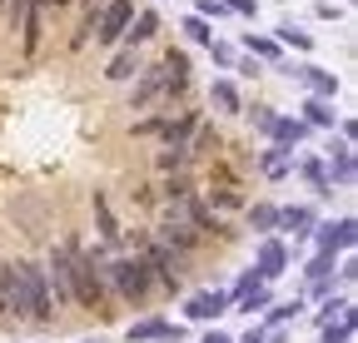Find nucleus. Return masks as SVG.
Returning <instances> with one entry per match:
<instances>
[{
	"label": "nucleus",
	"mask_w": 358,
	"mask_h": 343,
	"mask_svg": "<svg viewBox=\"0 0 358 343\" xmlns=\"http://www.w3.org/2000/svg\"><path fill=\"white\" fill-rule=\"evenodd\" d=\"M0 309L10 319H25V309H20V264H0Z\"/></svg>",
	"instance_id": "obj_5"
},
{
	"label": "nucleus",
	"mask_w": 358,
	"mask_h": 343,
	"mask_svg": "<svg viewBox=\"0 0 358 343\" xmlns=\"http://www.w3.org/2000/svg\"><path fill=\"white\" fill-rule=\"evenodd\" d=\"M179 328H169V323H159V319H150V323H140V328H129V338H174Z\"/></svg>",
	"instance_id": "obj_8"
},
{
	"label": "nucleus",
	"mask_w": 358,
	"mask_h": 343,
	"mask_svg": "<svg viewBox=\"0 0 358 343\" xmlns=\"http://www.w3.org/2000/svg\"><path fill=\"white\" fill-rule=\"evenodd\" d=\"M60 259H65V279H70V298L85 309H100L110 304V284H105V269L95 264V254L80 249V244H60Z\"/></svg>",
	"instance_id": "obj_1"
},
{
	"label": "nucleus",
	"mask_w": 358,
	"mask_h": 343,
	"mask_svg": "<svg viewBox=\"0 0 358 343\" xmlns=\"http://www.w3.org/2000/svg\"><path fill=\"white\" fill-rule=\"evenodd\" d=\"M279 269H284V249H279V244H264V274L274 279Z\"/></svg>",
	"instance_id": "obj_9"
},
{
	"label": "nucleus",
	"mask_w": 358,
	"mask_h": 343,
	"mask_svg": "<svg viewBox=\"0 0 358 343\" xmlns=\"http://www.w3.org/2000/svg\"><path fill=\"white\" fill-rule=\"evenodd\" d=\"M219 314H224V293H194L189 319H219Z\"/></svg>",
	"instance_id": "obj_6"
},
{
	"label": "nucleus",
	"mask_w": 358,
	"mask_h": 343,
	"mask_svg": "<svg viewBox=\"0 0 358 343\" xmlns=\"http://www.w3.org/2000/svg\"><path fill=\"white\" fill-rule=\"evenodd\" d=\"M204 343H229V338H224V333H209V338H204Z\"/></svg>",
	"instance_id": "obj_14"
},
{
	"label": "nucleus",
	"mask_w": 358,
	"mask_h": 343,
	"mask_svg": "<svg viewBox=\"0 0 358 343\" xmlns=\"http://www.w3.org/2000/svg\"><path fill=\"white\" fill-rule=\"evenodd\" d=\"M45 6H70V0H45Z\"/></svg>",
	"instance_id": "obj_15"
},
{
	"label": "nucleus",
	"mask_w": 358,
	"mask_h": 343,
	"mask_svg": "<svg viewBox=\"0 0 358 343\" xmlns=\"http://www.w3.org/2000/svg\"><path fill=\"white\" fill-rule=\"evenodd\" d=\"M214 100H219L224 110H239V95H234V85H229V80H219V85H214Z\"/></svg>",
	"instance_id": "obj_10"
},
{
	"label": "nucleus",
	"mask_w": 358,
	"mask_h": 343,
	"mask_svg": "<svg viewBox=\"0 0 358 343\" xmlns=\"http://www.w3.org/2000/svg\"><path fill=\"white\" fill-rule=\"evenodd\" d=\"M134 70H140V60H134V50H124V55H115V65H110L105 75H110V80H129Z\"/></svg>",
	"instance_id": "obj_7"
},
{
	"label": "nucleus",
	"mask_w": 358,
	"mask_h": 343,
	"mask_svg": "<svg viewBox=\"0 0 358 343\" xmlns=\"http://www.w3.org/2000/svg\"><path fill=\"white\" fill-rule=\"evenodd\" d=\"M264 298H268L264 289H254V293H244V314H254V309H264Z\"/></svg>",
	"instance_id": "obj_13"
},
{
	"label": "nucleus",
	"mask_w": 358,
	"mask_h": 343,
	"mask_svg": "<svg viewBox=\"0 0 358 343\" xmlns=\"http://www.w3.org/2000/svg\"><path fill=\"white\" fill-rule=\"evenodd\" d=\"M284 224H289L294 234H308V214H303V209H299V214H284Z\"/></svg>",
	"instance_id": "obj_12"
},
{
	"label": "nucleus",
	"mask_w": 358,
	"mask_h": 343,
	"mask_svg": "<svg viewBox=\"0 0 358 343\" xmlns=\"http://www.w3.org/2000/svg\"><path fill=\"white\" fill-rule=\"evenodd\" d=\"M134 20V10H129V0H110L105 6V15H100V25H95V35L105 40V45H115V40L124 35V25Z\"/></svg>",
	"instance_id": "obj_4"
},
{
	"label": "nucleus",
	"mask_w": 358,
	"mask_h": 343,
	"mask_svg": "<svg viewBox=\"0 0 358 343\" xmlns=\"http://www.w3.org/2000/svg\"><path fill=\"white\" fill-rule=\"evenodd\" d=\"M6 6H10V0H0V15H6Z\"/></svg>",
	"instance_id": "obj_16"
},
{
	"label": "nucleus",
	"mask_w": 358,
	"mask_h": 343,
	"mask_svg": "<svg viewBox=\"0 0 358 343\" xmlns=\"http://www.w3.org/2000/svg\"><path fill=\"white\" fill-rule=\"evenodd\" d=\"M105 284L124 298V304H145V298L155 293V274H150L145 259H115L105 269Z\"/></svg>",
	"instance_id": "obj_2"
},
{
	"label": "nucleus",
	"mask_w": 358,
	"mask_h": 343,
	"mask_svg": "<svg viewBox=\"0 0 358 343\" xmlns=\"http://www.w3.org/2000/svg\"><path fill=\"white\" fill-rule=\"evenodd\" d=\"M155 25H159V20H155V15L145 10V15H140V25H134V35H129V40H134V45H140V40H150V35H155Z\"/></svg>",
	"instance_id": "obj_11"
},
{
	"label": "nucleus",
	"mask_w": 358,
	"mask_h": 343,
	"mask_svg": "<svg viewBox=\"0 0 358 343\" xmlns=\"http://www.w3.org/2000/svg\"><path fill=\"white\" fill-rule=\"evenodd\" d=\"M20 309H25V319H30V323L55 319L50 284H45V269H35V264H20Z\"/></svg>",
	"instance_id": "obj_3"
}]
</instances>
